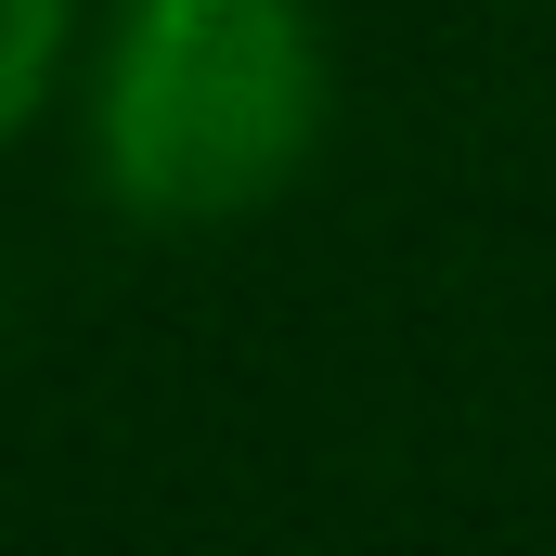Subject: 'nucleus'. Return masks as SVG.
<instances>
[{
    "label": "nucleus",
    "instance_id": "nucleus-1",
    "mask_svg": "<svg viewBox=\"0 0 556 556\" xmlns=\"http://www.w3.org/2000/svg\"><path fill=\"white\" fill-rule=\"evenodd\" d=\"M337 104L311 0H117L91 39V168L155 233L273 207Z\"/></svg>",
    "mask_w": 556,
    "mask_h": 556
},
{
    "label": "nucleus",
    "instance_id": "nucleus-2",
    "mask_svg": "<svg viewBox=\"0 0 556 556\" xmlns=\"http://www.w3.org/2000/svg\"><path fill=\"white\" fill-rule=\"evenodd\" d=\"M65 52H78V0H0V142L52 104Z\"/></svg>",
    "mask_w": 556,
    "mask_h": 556
}]
</instances>
